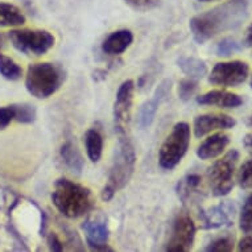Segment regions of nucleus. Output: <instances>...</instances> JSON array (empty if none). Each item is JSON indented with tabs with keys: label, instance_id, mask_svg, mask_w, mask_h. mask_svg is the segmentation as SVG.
I'll return each mask as SVG.
<instances>
[{
	"label": "nucleus",
	"instance_id": "nucleus-1",
	"mask_svg": "<svg viewBox=\"0 0 252 252\" xmlns=\"http://www.w3.org/2000/svg\"><path fill=\"white\" fill-rule=\"evenodd\" d=\"M247 16L246 0H228L222 5L197 15L190 20V31L194 41L202 45L222 32L242 24Z\"/></svg>",
	"mask_w": 252,
	"mask_h": 252
},
{
	"label": "nucleus",
	"instance_id": "nucleus-2",
	"mask_svg": "<svg viewBox=\"0 0 252 252\" xmlns=\"http://www.w3.org/2000/svg\"><path fill=\"white\" fill-rule=\"evenodd\" d=\"M52 202L62 215L79 218L93 209L94 199L89 188L67 178H60L54 182Z\"/></svg>",
	"mask_w": 252,
	"mask_h": 252
},
{
	"label": "nucleus",
	"instance_id": "nucleus-3",
	"mask_svg": "<svg viewBox=\"0 0 252 252\" xmlns=\"http://www.w3.org/2000/svg\"><path fill=\"white\" fill-rule=\"evenodd\" d=\"M135 165H136V152L132 143L126 136V133L119 135V145L110 169L108 181L102 191L103 201L106 202L111 201L112 197L128 184L135 170Z\"/></svg>",
	"mask_w": 252,
	"mask_h": 252
},
{
	"label": "nucleus",
	"instance_id": "nucleus-4",
	"mask_svg": "<svg viewBox=\"0 0 252 252\" xmlns=\"http://www.w3.org/2000/svg\"><path fill=\"white\" fill-rule=\"evenodd\" d=\"M65 81V73L61 67L49 62L34 63L28 67L25 87L29 94L37 99H46L61 87Z\"/></svg>",
	"mask_w": 252,
	"mask_h": 252
},
{
	"label": "nucleus",
	"instance_id": "nucleus-5",
	"mask_svg": "<svg viewBox=\"0 0 252 252\" xmlns=\"http://www.w3.org/2000/svg\"><path fill=\"white\" fill-rule=\"evenodd\" d=\"M189 144H190V126L185 122H180L174 126L172 132L166 136L165 141L160 148L158 162L162 169H174L188 152Z\"/></svg>",
	"mask_w": 252,
	"mask_h": 252
},
{
	"label": "nucleus",
	"instance_id": "nucleus-6",
	"mask_svg": "<svg viewBox=\"0 0 252 252\" xmlns=\"http://www.w3.org/2000/svg\"><path fill=\"white\" fill-rule=\"evenodd\" d=\"M238 160L239 152L236 149H231L222 158H219L213 165L209 166L206 178L214 197H224L230 194L234 188V173Z\"/></svg>",
	"mask_w": 252,
	"mask_h": 252
},
{
	"label": "nucleus",
	"instance_id": "nucleus-7",
	"mask_svg": "<svg viewBox=\"0 0 252 252\" xmlns=\"http://www.w3.org/2000/svg\"><path fill=\"white\" fill-rule=\"evenodd\" d=\"M12 45L24 54L42 56L54 46L56 38L44 29H13L9 32Z\"/></svg>",
	"mask_w": 252,
	"mask_h": 252
},
{
	"label": "nucleus",
	"instance_id": "nucleus-8",
	"mask_svg": "<svg viewBox=\"0 0 252 252\" xmlns=\"http://www.w3.org/2000/svg\"><path fill=\"white\" fill-rule=\"evenodd\" d=\"M248 73L250 67L247 62L239 60L218 62L209 75V82L217 86L234 87L243 83L247 79Z\"/></svg>",
	"mask_w": 252,
	"mask_h": 252
},
{
	"label": "nucleus",
	"instance_id": "nucleus-9",
	"mask_svg": "<svg viewBox=\"0 0 252 252\" xmlns=\"http://www.w3.org/2000/svg\"><path fill=\"white\" fill-rule=\"evenodd\" d=\"M195 223L188 213L182 211L176 217L172 228L166 251L169 252H186L191 250L195 239Z\"/></svg>",
	"mask_w": 252,
	"mask_h": 252
},
{
	"label": "nucleus",
	"instance_id": "nucleus-10",
	"mask_svg": "<svg viewBox=\"0 0 252 252\" xmlns=\"http://www.w3.org/2000/svg\"><path fill=\"white\" fill-rule=\"evenodd\" d=\"M133 91H135V82L132 79L124 81L116 91L114 119H115L116 132L119 135H124L127 132V127L131 120V111H132Z\"/></svg>",
	"mask_w": 252,
	"mask_h": 252
},
{
	"label": "nucleus",
	"instance_id": "nucleus-11",
	"mask_svg": "<svg viewBox=\"0 0 252 252\" xmlns=\"http://www.w3.org/2000/svg\"><path fill=\"white\" fill-rule=\"evenodd\" d=\"M82 230L86 235V242L93 251H112L108 247V231L107 219L103 215H96L87 218L82 224Z\"/></svg>",
	"mask_w": 252,
	"mask_h": 252
},
{
	"label": "nucleus",
	"instance_id": "nucleus-12",
	"mask_svg": "<svg viewBox=\"0 0 252 252\" xmlns=\"http://www.w3.org/2000/svg\"><path fill=\"white\" fill-rule=\"evenodd\" d=\"M170 89H172V81L170 79L162 81L155 90L152 98L141 106L139 116H137V124L141 129L148 128L149 126L153 123L156 112L158 111L160 104L166 99V96L169 95Z\"/></svg>",
	"mask_w": 252,
	"mask_h": 252
},
{
	"label": "nucleus",
	"instance_id": "nucleus-13",
	"mask_svg": "<svg viewBox=\"0 0 252 252\" xmlns=\"http://www.w3.org/2000/svg\"><path fill=\"white\" fill-rule=\"evenodd\" d=\"M236 120L226 114H218V112H210L198 115L194 119V135L197 139L214 132V131H223V129H231L235 127Z\"/></svg>",
	"mask_w": 252,
	"mask_h": 252
},
{
	"label": "nucleus",
	"instance_id": "nucleus-14",
	"mask_svg": "<svg viewBox=\"0 0 252 252\" xmlns=\"http://www.w3.org/2000/svg\"><path fill=\"white\" fill-rule=\"evenodd\" d=\"M235 215V206L230 201L220 202L219 205L211 206L210 209L201 213L203 228H219L224 226H231Z\"/></svg>",
	"mask_w": 252,
	"mask_h": 252
},
{
	"label": "nucleus",
	"instance_id": "nucleus-15",
	"mask_svg": "<svg viewBox=\"0 0 252 252\" xmlns=\"http://www.w3.org/2000/svg\"><path fill=\"white\" fill-rule=\"evenodd\" d=\"M197 103L202 106H215L219 108H236L243 103V100L235 93L226 90L207 91L197 98Z\"/></svg>",
	"mask_w": 252,
	"mask_h": 252
},
{
	"label": "nucleus",
	"instance_id": "nucleus-16",
	"mask_svg": "<svg viewBox=\"0 0 252 252\" xmlns=\"http://www.w3.org/2000/svg\"><path fill=\"white\" fill-rule=\"evenodd\" d=\"M230 144V136L226 133H214L202 141L197 149V156L201 160H213L220 156Z\"/></svg>",
	"mask_w": 252,
	"mask_h": 252
},
{
	"label": "nucleus",
	"instance_id": "nucleus-17",
	"mask_svg": "<svg viewBox=\"0 0 252 252\" xmlns=\"http://www.w3.org/2000/svg\"><path fill=\"white\" fill-rule=\"evenodd\" d=\"M133 42V34L129 29H119L112 32L103 41L102 49L104 53L118 56L128 49Z\"/></svg>",
	"mask_w": 252,
	"mask_h": 252
},
{
	"label": "nucleus",
	"instance_id": "nucleus-18",
	"mask_svg": "<svg viewBox=\"0 0 252 252\" xmlns=\"http://www.w3.org/2000/svg\"><path fill=\"white\" fill-rule=\"evenodd\" d=\"M60 156L62 161L66 165V168L70 172L75 174H79L83 169V157L78 148L75 147L71 141H67L62 145L60 149Z\"/></svg>",
	"mask_w": 252,
	"mask_h": 252
},
{
	"label": "nucleus",
	"instance_id": "nucleus-19",
	"mask_svg": "<svg viewBox=\"0 0 252 252\" xmlns=\"http://www.w3.org/2000/svg\"><path fill=\"white\" fill-rule=\"evenodd\" d=\"M178 67L182 73L186 74L189 78L201 79L207 74V66L205 61L197 57H181L177 61Z\"/></svg>",
	"mask_w": 252,
	"mask_h": 252
},
{
	"label": "nucleus",
	"instance_id": "nucleus-20",
	"mask_svg": "<svg viewBox=\"0 0 252 252\" xmlns=\"http://www.w3.org/2000/svg\"><path fill=\"white\" fill-rule=\"evenodd\" d=\"M85 147L91 162H98L103 153V137L99 131L89 129L85 135Z\"/></svg>",
	"mask_w": 252,
	"mask_h": 252
},
{
	"label": "nucleus",
	"instance_id": "nucleus-21",
	"mask_svg": "<svg viewBox=\"0 0 252 252\" xmlns=\"http://www.w3.org/2000/svg\"><path fill=\"white\" fill-rule=\"evenodd\" d=\"M25 23V16L16 5L0 3V27H17Z\"/></svg>",
	"mask_w": 252,
	"mask_h": 252
},
{
	"label": "nucleus",
	"instance_id": "nucleus-22",
	"mask_svg": "<svg viewBox=\"0 0 252 252\" xmlns=\"http://www.w3.org/2000/svg\"><path fill=\"white\" fill-rule=\"evenodd\" d=\"M0 74L9 81H17L23 75V69L11 57L0 54Z\"/></svg>",
	"mask_w": 252,
	"mask_h": 252
},
{
	"label": "nucleus",
	"instance_id": "nucleus-23",
	"mask_svg": "<svg viewBox=\"0 0 252 252\" xmlns=\"http://www.w3.org/2000/svg\"><path fill=\"white\" fill-rule=\"evenodd\" d=\"M239 227L244 234H252V193L244 201L240 210Z\"/></svg>",
	"mask_w": 252,
	"mask_h": 252
},
{
	"label": "nucleus",
	"instance_id": "nucleus-24",
	"mask_svg": "<svg viewBox=\"0 0 252 252\" xmlns=\"http://www.w3.org/2000/svg\"><path fill=\"white\" fill-rule=\"evenodd\" d=\"M234 250V236L223 235L215 238L205 247L207 252H231Z\"/></svg>",
	"mask_w": 252,
	"mask_h": 252
},
{
	"label": "nucleus",
	"instance_id": "nucleus-25",
	"mask_svg": "<svg viewBox=\"0 0 252 252\" xmlns=\"http://www.w3.org/2000/svg\"><path fill=\"white\" fill-rule=\"evenodd\" d=\"M15 110V120L20 123H32L36 120V108L28 103L12 104Z\"/></svg>",
	"mask_w": 252,
	"mask_h": 252
},
{
	"label": "nucleus",
	"instance_id": "nucleus-26",
	"mask_svg": "<svg viewBox=\"0 0 252 252\" xmlns=\"http://www.w3.org/2000/svg\"><path fill=\"white\" fill-rule=\"evenodd\" d=\"M242 49V45L234 38H223L215 45V54L219 57H228L235 52H239Z\"/></svg>",
	"mask_w": 252,
	"mask_h": 252
},
{
	"label": "nucleus",
	"instance_id": "nucleus-27",
	"mask_svg": "<svg viewBox=\"0 0 252 252\" xmlns=\"http://www.w3.org/2000/svg\"><path fill=\"white\" fill-rule=\"evenodd\" d=\"M197 90H198V82H197V79H182L180 85H178V98L182 102H188V100L191 99V96L194 95Z\"/></svg>",
	"mask_w": 252,
	"mask_h": 252
},
{
	"label": "nucleus",
	"instance_id": "nucleus-28",
	"mask_svg": "<svg viewBox=\"0 0 252 252\" xmlns=\"http://www.w3.org/2000/svg\"><path fill=\"white\" fill-rule=\"evenodd\" d=\"M236 181L242 189H252V158L240 166L236 174Z\"/></svg>",
	"mask_w": 252,
	"mask_h": 252
},
{
	"label": "nucleus",
	"instance_id": "nucleus-29",
	"mask_svg": "<svg viewBox=\"0 0 252 252\" xmlns=\"http://www.w3.org/2000/svg\"><path fill=\"white\" fill-rule=\"evenodd\" d=\"M124 1L136 11H149L158 4V0H124Z\"/></svg>",
	"mask_w": 252,
	"mask_h": 252
},
{
	"label": "nucleus",
	"instance_id": "nucleus-30",
	"mask_svg": "<svg viewBox=\"0 0 252 252\" xmlns=\"http://www.w3.org/2000/svg\"><path fill=\"white\" fill-rule=\"evenodd\" d=\"M15 119V110L13 106L0 107V129H5L9 123Z\"/></svg>",
	"mask_w": 252,
	"mask_h": 252
},
{
	"label": "nucleus",
	"instance_id": "nucleus-31",
	"mask_svg": "<svg viewBox=\"0 0 252 252\" xmlns=\"http://www.w3.org/2000/svg\"><path fill=\"white\" fill-rule=\"evenodd\" d=\"M48 240H49V247L52 251H56V252H61L62 250H63V244H62V242L60 240V238H58L54 232H52L49 235V238H48Z\"/></svg>",
	"mask_w": 252,
	"mask_h": 252
},
{
	"label": "nucleus",
	"instance_id": "nucleus-32",
	"mask_svg": "<svg viewBox=\"0 0 252 252\" xmlns=\"http://www.w3.org/2000/svg\"><path fill=\"white\" fill-rule=\"evenodd\" d=\"M238 251L252 252V236L247 235L239 240V244H238Z\"/></svg>",
	"mask_w": 252,
	"mask_h": 252
},
{
	"label": "nucleus",
	"instance_id": "nucleus-33",
	"mask_svg": "<svg viewBox=\"0 0 252 252\" xmlns=\"http://www.w3.org/2000/svg\"><path fill=\"white\" fill-rule=\"evenodd\" d=\"M243 147L247 149V151L252 152V132L247 133V135L243 137Z\"/></svg>",
	"mask_w": 252,
	"mask_h": 252
},
{
	"label": "nucleus",
	"instance_id": "nucleus-34",
	"mask_svg": "<svg viewBox=\"0 0 252 252\" xmlns=\"http://www.w3.org/2000/svg\"><path fill=\"white\" fill-rule=\"evenodd\" d=\"M246 44L252 46V24L248 25L247 33H246Z\"/></svg>",
	"mask_w": 252,
	"mask_h": 252
},
{
	"label": "nucleus",
	"instance_id": "nucleus-35",
	"mask_svg": "<svg viewBox=\"0 0 252 252\" xmlns=\"http://www.w3.org/2000/svg\"><path fill=\"white\" fill-rule=\"evenodd\" d=\"M246 124H247L250 128H252V115L248 116L247 120H246Z\"/></svg>",
	"mask_w": 252,
	"mask_h": 252
},
{
	"label": "nucleus",
	"instance_id": "nucleus-36",
	"mask_svg": "<svg viewBox=\"0 0 252 252\" xmlns=\"http://www.w3.org/2000/svg\"><path fill=\"white\" fill-rule=\"evenodd\" d=\"M198 1H203V3H210V1H217V0H198Z\"/></svg>",
	"mask_w": 252,
	"mask_h": 252
},
{
	"label": "nucleus",
	"instance_id": "nucleus-37",
	"mask_svg": "<svg viewBox=\"0 0 252 252\" xmlns=\"http://www.w3.org/2000/svg\"><path fill=\"white\" fill-rule=\"evenodd\" d=\"M1 46H3V37L0 36V48H1Z\"/></svg>",
	"mask_w": 252,
	"mask_h": 252
},
{
	"label": "nucleus",
	"instance_id": "nucleus-38",
	"mask_svg": "<svg viewBox=\"0 0 252 252\" xmlns=\"http://www.w3.org/2000/svg\"><path fill=\"white\" fill-rule=\"evenodd\" d=\"M250 86H251V89H252V75H251V82H250Z\"/></svg>",
	"mask_w": 252,
	"mask_h": 252
}]
</instances>
